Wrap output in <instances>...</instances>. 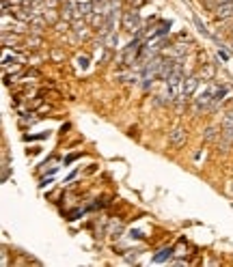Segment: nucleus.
<instances>
[{
    "label": "nucleus",
    "mask_w": 233,
    "mask_h": 267,
    "mask_svg": "<svg viewBox=\"0 0 233 267\" xmlns=\"http://www.w3.org/2000/svg\"><path fill=\"white\" fill-rule=\"evenodd\" d=\"M121 26L123 30L132 32V35H136V32L140 30V15L136 9H125L121 13Z\"/></svg>",
    "instance_id": "nucleus-1"
},
{
    "label": "nucleus",
    "mask_w": 233,
    "mask_h": 267,
    "mask_svg": "<svg viewBox=\"0 0 233 267\" xmlns=\"http://www.w3.org/2000/svg\"><path fill=\"white\" fill-rule=\"evenodd\" d=\"M199 78H201V76L192 74V76H188L186 80H184V93H181V103L188 101L194 93H197V89H199Z\"/></svg>",
    "instance_id": "nucleus-2"
},
{
    "label": "nucleus",
    "mask_w": 233,
    "mask_h": 267,
    "mask_svg": "<svg viewBox=\"0 0 233 267\" xmlns=\"http://www.w3.org/2000/svg\"><path fill=\"white\" fill-rule=\"evenodd\" d=\"M89 28H91V24H89L84 17L74 19V22H71V30H74V35H76L78 39H87V37H89V32H91Z\"/></svg>",
    "instance_id": "nucleus-3"
},
{
    "label": "nucleus",
    "mask_w": 233,
    "mask_h": 267,
    "mask_svg": "<svg viewBox=\"0 0 233 267\" xmlns=\"http://www.w3.org/2000/svg\"><path fill=\"white\" fill-rule=\"evenodd\" d=\"M168 142H171V147H175V149L184 147V142H186V129L181 127V125L173 127V132L168 134Z\"/></svg>",
    "instance_id": "nucleus-4"
},
{
    "label": "nucleus",
    "mask_w": 233,
    "mask_h": 267,
    "mask_svg": "<svg viewBox=\"0 0 233 267\" xmlns=\"http://www.w3.org/2000/svg\"><path fill=\"white\" fill-rule=\"evenodd\" d=\"M223 138H225V142L233 140V110H229L223 119Z\"/></svg>",
    "instance_id": "nucleus-5"
},
{
    "label": "nucleus",
    "mask_w": 233,
    "mask_h": 267,
    "mask_svg": "<svg viewBox=\"0 0 233 267\" xmlns=\"http://www.w3.org/2000/svg\"><path fill=\"white\" fill-rule=\"evenodd\" d=\"M231 15H233V2L218 4L216 9H214V19H216V22H223V19L231 17Z\"/></svg>",
    "instance_id": "nucleus-6"
},
{
    "label": "nucleus",
    "mask_w": 233,
    "mask_h": 267,
    "mask_svg": "<svg viewBox=\"0 0 233 267\" xmlns=\"http://www.w3.org/2000/svg\"><path fill=\"white\" fill-rule=\"evenodd\" d=\"M102 41H104V48L113 50V48H116V43H119V35H116L115 28H113V30H108L106 35L102 37Z\"/></svg>",
    "instance_id": "nucleus-7"
},
{
    "label": "nucleus",
    "mask_w": 233,
    "mask_h": 267,
    "mask_svg": "<svg viewBox=\"0 0 233 267\" xmlns=\"http://www.w3.org/2000/svg\"><path fill=\"white\" fill-rule=\"evenodd\" d=\"M201 80H205V82H212L214 80V65L212 63H205V67L201 69Z\"/></svg>",
    "instance_id": "nucleus-8"
},
{
    "label": "nucleus",
    "mask_w": 233,
    "mask_h": 267,
    "mask_svg": "<svg viewBox=\"0 0 233 267\" xmlns=\"http://www.w3.org/2000/svg\"><path fill=\"white\" fill-rule=\"evenodd\" d=\"M171 257H173V248H162L158 255L153 257V261H155V263H162V261H168Z\"/></svg>",
    "instance_id": "nucleus-9"
},
{
    "label": "nucleus",
    "mask_w": 233,
    "mask_h": 267,
    "mask_svg": "<svg viewBox=\"0 0 233 267\" xmlns=\"http://www.w3.org/2000/svg\"><path fill=\"white\" fill-rule=\"evenodd\" d=\"M17 41H19V37L17 35H11L9 37V32H2V43H4V48H17Z\"/></svg>",
    "instance_id": "nucleus-10"
},
{
    "label": "nucleus",
    "mask_w": 233,
    "mask_h": 267,
    "mask_svg": "<svg viewBox=\"0 0 233 267\" xmlns=\"http://www.w3.org/2000/svg\"><path fill=\"white\" fill-rule=\"evenodd\" d=\"M186 255V242H179L177 248H173V257H184Z\"/></svg>",
    "instance_id": "nucleus-11"
},
{
    "label": "nucleus",
    "mask_w": 233,
    "mask_h": 267,
    "mask_svg": "<svg viewBox=\"0 0 233 267\" xmlns=\"http://www.w3.org/2000/svg\"><path fill=\"white\" fill-rule=\"evenodd\" d=\"M216 136H218V129L214 127V125L205 129V140H214V138H216Z\"/></svg>",
    "instance_id": "nucleus-12"
},
{
    "label": "nucleus",
    "mask_w": 233,
    "mask_h": 267,
    "mask_svg": "<svg viewBox=\"0 0 233 267\" xmlns=\"http://www.w3.org/2000/svg\"><path fill=\"white\" fill-rule=\"evenodd\" d=\"M54 28H56V32H67V30H71V28H69V22H67V19H65V22H56Z\"/></svg>",
    "instance_id": "nucleus-13"
},
{
    "label": "nucleus",
    "mask_w": 233,
    "mask_h": 267,
    "mask_svg": "<svg viewBox=\"0 0 233 267\" xmlns=\"http://www.w3.org/2000/svg\"><path fill=\"white\" fill-rule=\"evenodd\" d=\"M26 45H30V48H39V45H41V39H39V37H30L28 41H26Z\"/></svg>",
    "instance_id": "nucleus-14"
},
{
    "label": "nucleus",
    "mask_w": 233,
    "mask_h": 267,
    "mask_svg": "<svg viewBox=\"0 0 233 267\" xmlns=\"http://www.w3.org/2000/svg\"><path fill=\"white\" fill-rule=\"evenodd\" d=\"M50 110H52L50 106H41V108H39V112H50Z\"/></svg>",
    "instance_id": "nucleus-15"
},
{
    "label": "nucleus",
    "mask_w": 233,
    "mask_h": 267,
    "mask_svg": "<svg viewBox=\"0 0 233 267\" xmlns=\"http://www.w3.org/2000/svg\"><path fill=\"white\" fill-rule=\"evenodd\" d=\"M218 4H225V2H233V0H216Z\"/></svg>",
    "instance_id": "nucleus-16"
},
{
    "label": "nucleus",
    "mask_w": 233,
    "mask_h": 267,
    "mask_svg": "<svg viewBox=\"0 0 233 267\" xmlns=\"http://www.w3.org/2000/svg\"><path fill=\"white\" fill-rule=\"evenodd\" d=\"M93 2H97V0H93Z\"/></svg>",
    "instance_id": "nucleus-17"
}]
</instances>
